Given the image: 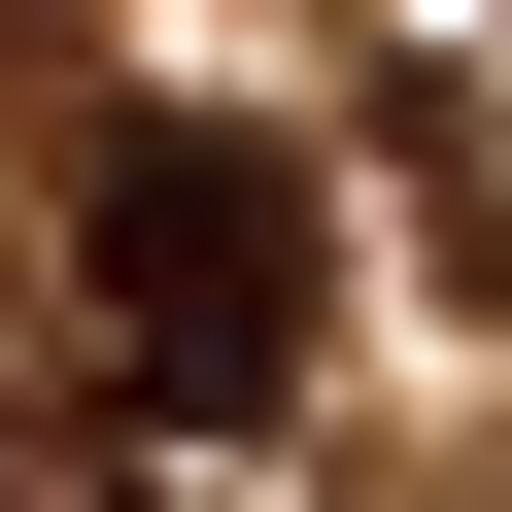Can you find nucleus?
I'll return each mask as SVG.
<instances>
[{"mask_svg": "<svg viewBox=\"0 0 512 512\" xmlns=\"http://www.w3.org/2000/svg\"><path fill=\"white\" fill-rule=\"evenodd\" d=\"M69 274H103V410L137 444H274L308 342H342V205H308L274 103H137L103 205H69Z\"/></svg>", "mask_w": 512, "mask_h": 512, "instance_id": "1", "label": "nucleus"}]
</instances>
